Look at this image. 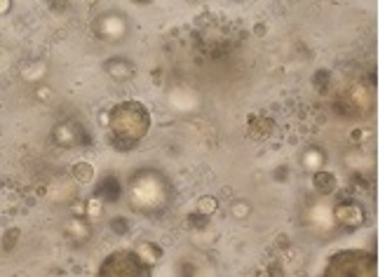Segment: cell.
Segmentation results:
<instances>
[{"mask_svg": "<svg viewBox=\"0 0 385 277\" xmlns=\"http://www.w3.org/2000/svg\"><path fill=\"white\" fill-rule=\"evenodd\" d=\"M151 129V113L141 101H120L108 111L111 146L120 153H129Z\"/></svg>", "mask_w": 385, "mask_h": 277, "instance_id": "1", "label": "cell"}, {"mask_svg": "<svg viewBox=\"0 0 385 277\" xmlns=\"http://www.w3.org/2000/svg\"><path fill=\"white\" fill-rule=\"evenodd\" d=\"M327 277H371L376 275V254L364 249L336 251L327 263Z\"/></svg>", "mask_w": 385, "mask_h": 277, "instance_id": "2", "label": "cell"}, {"mask_svg": "<svg viewBox=\"0 0 385 277\" xmlns=\"http://www.w3.org/2000/svg\"><path fill=\"white\" fill-rule=\"evenodd\" d=\"M151 268L146 266L141 256L134 251H113L111 256L104 259L99 268L101 277H136V275H148Z\"/></svg>", "mask_w": 385, "mask_h": 277, "instance_id": "3", "label": "cell"}, {"mask_svg": "<svg viewBox=\"0 0 385 277\" xmlns=\"http://www.w3.org/2000/svg\"><path fill=\"white\" fill-rule=\"evenodd\" d=\"M334 219L343 230H357L367 221V211L355 200H343V202H338L334 207Z\"/></svg>", "mask_w": 385, "mask_h": 277, "instance_id": "4", "label": "cell"}, {"mask_svg": "<svg viewBox=\"0 0 385 277\" xmlns=\"http://www.w3.org/2000/svg\"><path fill=\"white\" fill-rule=\"evenodd\" d=\"M348 99H350L355 113H359V115H367V113L371 111V106H374V94H371V89H369L367 85H355V87L350 89Z\"/></svg>", "mask_w": 385, "mask_h": 277, "instance_id": "5", "label": "cell"}, {"mask_svg": "<svg viewBox=\"0 0 385 277\" xmlns=\"http://www.w3.org/2000/svg\"><path fill=\"white\" fill-rule=\"evenodd\" d=\"M104 71H106L113 80H117V83H123V80H129L132 75H134V66H132L127 59H123V56L108 59L106 64H104Z\"/></svg>", "mask_w": 385, "mask_h": 277, "instance_id": "6", "label": "cell"}, {"mask_svg": "<svg viewBox=\"0 0 385 277\" xmlns=\"http://www.w3.org/2000/svg\"><path fill=\"white\" fill-rule=\"evenodd\" d=\"M275 129V122L266 115H251L247 120V134L251 138H268Z\"/></svg>", "mask_w": 385, "mask_h": 277, "instance_id": "7", "label": "cell"}, {"mask_svg": "<svg viewBox=\"0 0 385 277\" xmlns=\"http://www.w3.org/2000/svg\"><path fill=\"white\" fill-rule=\"evenodd\" d=\"M313 188L319 195H331L338 188V179L329 169H317V172H313Z\"/></svg>", "mask_w": 385, "mask_h": 277, "instance_id": "8", "label": "cell"}, {"mask_svg": "<svg viewBox=\"0 0 385 277\" xmlns=\"http://www.w3.org/2000/svg\"><path fill=\"white\" fill-rule=\"evenodd\" d=\"M80 134H83V129H78L73 122H66V125H59V127L54 129V138L56 144L62 146H78L83 144V138H80Z\"/></svg>", "mask_w": 385, "mask_h": 277, "instance_id": "9", "label": "cell"}, {"mask_svg": "<svg viewBox=\"0 0 385 277\" xmlns=\"http://www.w3.org/2000/svg\"><path fill=\"white\" fill-rule=\"evenodd\" d=\"M120 195H123V186L115 176H106L96 188V197H101L104 202H117Z\"/></svg>", "mask_w": 385, "mask_h": 277, "instance_id": "10", "label": "cell"}, {"mask_svg": "<svg viewBox=\"0 0 385 277\" xmlns=\"http://www.w3.org/2000/svg\"><path fill=\"white\" fill-rule=\"evenodd\" d=\"M136 254L141 256V261H144L146 266L153 270V266H155L157 261L162 259V249L157 247V244L153 242H139V247H136Z\"/></svg>", "mask_w": 385, "mask_h": 277, "instance_id": "11", "label": "cell"}, {"mask_svg": "<svg viewBox=\"0 0 385 277\" xmlns=\"http://www.w3.org/2000/svg\"><path fill=\"white\" fill-rule=\"evenodd\" d=\"M101 26L108 40H120L125 35V22L120 17H101Z\"/></svg>", "mask_w": 385, "mask_h": 277, "instance_id": "12", "label": "cell"}, {"mask_svg": "<svg viewBox=\"0 0 385 277\" xmlns=\"http://www.w3.org/2000/svg\"><path fill=\"white\" fill-rule=\"evenodd\" d=\"M324 160H327V155H324L319 148H308L306 153H303V157H301L303 167H306L308 172H317V169H324Z\"/></svg>", "mask_w": 385, "mask_h": 277, "instance_id": "13", "label": "cell"}, {"mask_svg": "<svg viewBox=\"0 0 385 277\" xmlns=\"http://www.w3.org/2000/svg\"><path fill=\"white\" fill-rule=\"evenodd\" d=\"M73 179L80 183H92L94 181V167L85 160L75 162V165H73Z\"/></svg>", "mask_w": 385, "mask_h": 277, "instance_id": "14", "label": "cell"}, {"mask_svg": "<svg viewBox=\"0 0 385 277\" xmlns=\"http://www.w3.org/2000/svg\"><path fill=\"white\" fill-rule=\"evenodd\" d=\"M313 85H315V89L317 92H329V87H331V73L327 71V68H317L315 71V75H313Z\"/></svg>", "mask_w": 385, "mask_h": 277, "instance_id": "15", "label": "cell"}, {"mask_svg": "<svg viewBox=\"0 0 385 277\" xmlns=\"http://www.w3.org/2000/svg\"><path fill=\"white\" fill-rule=\"evenodd\" d=\"M195 209L202 211V214H207V216H212L214 211L218 209V200L214 197V195H202V197H197Z\"/></svg>", "mask_w": 385, "mask_h": 277, "instance_id": "16", "label": "cell"}, {"mask_svg": "<svg viewBox=\"0 0 385 277\" xmlns=\"http://www.w3.org/2000/svg\"><path fill=\"white\" fill-rule=\"evenodd\" d=\"M19 238H22L19 228H7L5 235H3V249H5V251H12V249H14V247L19 244Z\"/></svg>", "mask_w": 385, "mask_h": 277, "instance_id": "17", "label": "cell"}, {"mask_svg": "<svg viewBox=\"0 0 385 277\" xmlns=\"http://www.w3.org/2000/svg\"><path fill=\"white\" fill-rule=\"evenodd\" d=\"M186 221H188V226L190 228H197V230H200V228H205V226H209V216H207V214H202V211H193V214H188V216H186Z\"/></svg>", "mask_w": 385, "mask_h": 277, "instance_id": "18", "label": "cell"}, {"mask_svg": "<svg viewBox=\"0 0 385 277\" xmlns=\"http://www.w3.org/2000/svg\"><path fill=\"white\" fill-rule=\"evenodd\" d=\"M230 211H233L235 219H247V216L251 214V205L247 202V200H235V202H233V209H230Z\"/></svg>", "mask_w": 385, "mask_h": 277, "instance_id": "19", "label": "cell"}, {"mask_svg": "<svg viewBox=\"0 0 385 277\" xmlns=\"http://www.w3.org/2000/svg\"><path fill=\"white\" fill-rule=\"evenodd\" d=\"M111 230L115 235H127L129 233V219H125V216H115V219H111Z\"/></svg>", "mask_w": 385, "mask_h": 277, "instance_id": "20", "label": "cell"}, {"mask_svg": "<svg viewBox=\"0 0 385 277\" xmlns=\"http://www.w3.org/2000/svg\"><path fill=\"white\" fill-rule=\"evenodd\" d=\"M47 7H50L54 14H64L68 10V0H47Z\"/></svg>", "mask_w": 385, "mask_h": 277, "instance_id": "21", "label": "cell"}, {"mask_svg": "<svg viewBox=\"0 0 385 277\" xmlns=\"http://www.w3.org/2000/svg\"><path fill=\"white\" fill-rule=\"evenodd\" d=\"M87 216H101V197L87 202Z\"/></svg>", "mask_w": 385, "mask_h": 277, "instance_id": "22", "label": "cell"}, {"mask_svg": "<svg viewBox=\"0 0 385 277\" xmlns=\"http://www.w3.org/2000/svg\"><path fill=\"white\" fill-rule=\"evenodd\" d=\"M68 230H73V233H80L83 238H87V235H90V230H87V228H83V223H80V221H71V223H68Z\"/></svg>", "mask_w": 385, "mask_h": 277, "instance_id": "23", "label": "cell"}, {"mask_svg": "<svg viewBox=\"0 0 385 277\" xmlns=\"http://www.w3.org/2000/svg\"><path fill=\"white\" fill-rule=\"evenodd\" d=\"M12 10V0H0V14H7Z\"/></svg>", "mask_w": 385, "mask_h": 277, "instance_id": "24", "label": "cell"}, {"mask_svg": "<svg viewBox=\"0 0 385 277\" xmlns=\"http://www.w3.org/2000/svg\"><path fill=\"white\" fill-rule=\"evenodd\" d=\"M38 99H40V101H47V99H50V89H47V87L38 89Z\"/></svg>", "mask_w": 385, "mask_h": 277, "instance_id": "25", "label": "cell"}, {"mask_svg": "<svg viewBox=\"0 0 385 277\" xmlns=\"http://www.w3.org/2000/svg\"><path fill=\"white\" fill-rule=\"evenodd\" d=\"M275 179H277V181H285V179H287V167H279V172H275Z\"/></svg>", "mask_w": 385, "mask_h": 277, "instance_id": "26", "label": "cell"}, {"mask_svg": "<svg viewBox=\"0 0 385 277\" xmlns=\"http://www.w3.org/2000/svg\"><path fill=\"white\" fill-rule=\"evenodd\" d=\"M364 136V132H362V129H352V134H350V138H352V141H359V138H362Z\"/></svg>", "mask_w": 385, "mask_h": 277, "instance_id": "27", "label": "cell"}, {"mask_svg": "<svg viewBox=\"0 0 385 277\" xmlns=\"http://www.w3.org/2000/svg\"><path fill=\"white\" fill-rule=\"evenodd\" d=\"M277 242H279V247H289V238H287V235H277Z\"/></svg>", "mask_w": 385, "mask_h": 277, "instance_id": "28", "label": "cell"}, {"mask_svg": "<svg viewBox=\"0 0 385 277\" xmlns=\"http://www.w3.org/2000/svg\"><path fill=\"white\" fill-rule=\"evenodd\" d=\"M134 3H136V5H151L153 0H134Z\"/></svg>", "mask_w": 385, "mask_h": 277, "instance_id": "29", "label": "cell"}, {"mask_svg": "<svg viewBox=\"0 0 385 277\" xmlns=\"http://www.w3.org/2000/svg\"><path fill=\"white\" fill-rule=\"evenodd\" d=\"M96 3H99V0H87V5H96Z\"/></svg>", "mask_w": 385, "mask_h": 277, "instance_id": "30", "label": "cell"}]
</instances>
